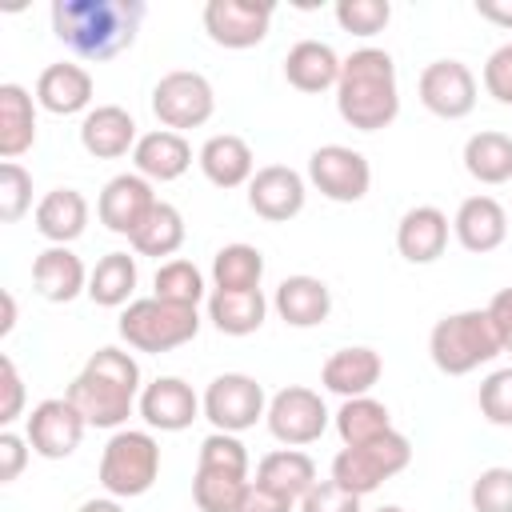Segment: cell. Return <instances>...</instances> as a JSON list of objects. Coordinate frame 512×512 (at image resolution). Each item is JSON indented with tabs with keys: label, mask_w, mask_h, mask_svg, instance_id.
<instances>
[{
	"label": "cell",
	"mask_w": 512,
	"mask_h": 512,
	"mask_svg": "<svg viewBox=\"0 0 512 512\" xmlns=\"http://www.w3.org/2000/svg\"><path fill=\"white\" fill-rule=\"evenodd\" d=\"M144 12V0H56L52 32L72 56L100 64L136 44Z\"/></svg>",
	"instance_id": "6da1fadb"
},
{
	"label": "cell",
	"mask_w": 512,
	"mask_h": 512,
	"mask_svg": "<svg viewBox=\"0 0 512 512\" xmlns=\"http://www.w3.org/2000/svg\"><path fill=\"white\" fill-rule=\"evenodd\" d=\"M140 364L132 352L104 344L96 348L84 368L76 372V380L68 384V400L80 408V416L88 420V428H112L120 432L132 416V408L140 404Z\"/></svg>",
	"instance_id": "7a4b0ae2"
},
{
	"label": "cell",
	"mask_w": 512,
	"mask_h": 512,
	"mask_svg": "<svg viewBox=\"0 0 512 512\" xmlns=\"http://www.w3.org/2000/svg\"><path fill=\"white\" fill-rule=\"evenodd\" d=\"M336 112L356 132H380L400 116L396 60L384 48H356L340 64Z\"/></svg>",
	"instance_id": "3957f363"
},
{
	"label": "cell",
	"mask_w": 512,
	"mask_h": 512,
	"mask_svg": "<svg viewBox=\"0 0 512 512\" xmlns=\"http://www.w3.org/2000/svg\"><path fill=\"white\" fill-rule=\"evenodd\" d=\"M504 348L496 340V328L488 320V308H464L448 312L428 332V356L444 376H468L480 364L496 360Z\"/></svg>",
	"instance_id": "277c9868"
},
{
	"label": "cell",
	"mask_w": 512,
	"mask_h": 512,
	"mask_svg": "<svg viewBox=\"0 0 512 512\" xmlns=\"http://www.w3.org/2000/svg\"><path fill=\"white\" fill-rule=\"evenodd\" d=\"M120 340L136 352H172L188 340H196L200 332V312L196 308H180V304H168L160 296H140L132 300L124 312H120V324H116Z\"/></svg>",
	"instance_id": "5b68a950"
},
{
	"label": "cell",
	"mask_w": 512,
	"mask_h": 512,
	"mask_svg": "<svg viewBox=\"0 0 512 512\" xmlns=\"http://www.w3.org/2000/svg\"><path fill=\"white\" fill-rule=\"evenodd\" d=\"M160 476V444L144 428H120L100 452V488L116 500L144 496Z\"/></svg>",
	"instance_id": "8992f818"
},
{
	"label": "cell",
	"mask_w": 512,
	"mask_h": 512,
	"mask_svg": "<svg viewBox=\"0 0 512 512\" xmlns=\"http://www.w3.org/2000/svg\"><path fill=\"white\" fill-rule=\"evenodd\" d=\"M412 464V440L404 432H384L368 444H356V448H340L336 460H332V480L356 496H368L376 492L384 480H392L396 472H404Z\"/></svg>",
	"instance_id": "52a82bcc"
},
{
	"label": "cell",
	"mask_w": 512,
	"mask_h": 512,
	"mask_svg": "<svg viewBox=\"0 0 512 512\" xmlns=\"http://www.w3.org/2000/svg\"><path fill=\"white\" fill-rule=\"evenodd\" d=\"M152 112L156 120L168 128V132H180L184 128H200L212 120L216 112V92L208 84L204 72H192V68H176V72H164L152 88Z\"/></svg>",
	"instance_id": "ba28073f"
},
{
	"label": "cell",
	"mask_w": 512,
	"mask_h": 512,
	"mask_svg": "<svg viewBox=\"0 0 512 512\" xmlns=\"http://www.w3.org/2000/svg\"><path fill=\"white\" fill-rule=\"evenodd\" d=\"M200 404H204V420L216 432H232V436L256 428V420H264V412H268L264 384L256 376H244V372H220L204 388Z\"/></svg>",
	"instance_id": "9c48e42d"
},
{
	"label": "cell",
	"mask_w": 512,
	"mask_h": 512,
	"mask_svg": "<svg viewBox=\"0 0 512 512\" xmlns=\"http://www.w3.org/2000/svg\"><path fill=\"white\" fill-rule=\"evenodd\" d=\"M308 184L332 204H356L372 188V164L348 144H320L308 156Z\"/></svg>",
	"instance_id": "30bf717a"
},
{
	"label": "cell",
	"mask_w": 512,
	"mask_h": 512,
	"mask_svg": "<svg viewBox=\"0 0 512 512\" xmlns=\"http://www.w3.org/2000/svg\"><path fill=\"white\" fill-rule=\"evenodd\" d=\"M328 420H332V412L324 408L320 392H312V388H304V384L280 388V392L268 400V412H264L268 432H272L284 448H304V444L320 440L324 428H328Z\"/></svg>",
	"instance_id": "8fae6325"
},
{
	"label": "cell",
	"mask_w": 512,
	"mask_h": 512,
	"mask_svg": "<svg viewBox=\"0 0 512 512\" xmlns=\"http://www.w3.org/2000/svg\"><path fill=\"white\" fill-rule=\"evenodd\" d=\"M84 428H88V420L80 416V408H76L68 396H48V400H40V404L28 412V420H24V436H28L32 452L44 456V460H64V456H72V452L80 448V440H84Z\"/></svg>",
	"instance_id": "7c38bea8"
},
{
	"label": "cell",
	"mask_w": 512,
	"mask_h": 512,
	"mask_svg": "<svg viewBox=\"0 0 512 512\" xmlns=\"http://www.w3.org/2000/svg\"><path fill=\"white\" fill-rule=\"evenodd\" d=\"M272 12L276 8L268 0H208L204 4V32L212 44L244 52L268 36Z\"/></svg>",
	"instance_id": "4fadbf2b"
},
{
	"label": "cell",
	"mask_w": 512,
	"mask_h": 512,
	"mask_svg": "<svg viewBox=\"0 0 512 512\" xmlns=\"http://www.w3.org/2000/svg\"><path fill=\"white\" fill-rule=\"evenodd\" d=\"M416 92H420V104L440 116V120H464L472 108H476V76L464 60H432L424 64L420 80H416Z\"/></svg>",
	"instance_id": "5bb4252c"
},
{
	"label": "cell",
	"mask_w": 512,
	"mask_h": 512,
	"mask_svg": "<svg viewBox=\"0 0 512 512\" xmlns=\"http://www.w3.org/2000/svg\"><path fill=\"white\" fill-rule=\"evenodd\" d=\"M304 200H308V184L288 164H264L248 180V208L268 224H288L292 216L304 212Z\"/></svg>",
	"instance_id": "9a60e30c"
},
{
	"label": "cell",
	"mask_w": 512,
	"mask_h": 512,
	"mask_svg": "<svg viewBox=\"0 0 512 512\" xmlns=\"http://www.w3.org/2000/svg\"><path fill=\"white\" fill-rule=\"evenodd\" d=\"M136 412L144 416V424L152 432H184V428H192V420L204 416V404H200V396L192 392L188 380L156 376L152 384H144Z\"/></svg>",
	"instance_id": "2e32d148"
},
{
	"label": "cell",
	"mask_w": 512,
	"mask_h": 512,
	"mask_svg": "<svg viewBox=\"0 0 512 512\" xmlns=\"http://www.w3.org/2000/svg\"><path fill=\"white\" fill-rule=\"evenodd\" d=\"M156 208V192H152V180H144L140 172H120L104 184L100 200H96V216L108 232L116 236H128L148 220V212Z\"/></svg>",
	"instance_id": "e0dca14e"
},
{
	"label": "cell",
	"mask_w": 512,
	"mask_h": 512,
	"mask_svg": "<svg viewBox=\"0 0 512 512\" xmlns=\"http://www.w3.org/2000/svg\"><path fill=\"white\" fill-rule=\"evenodd\" d=\"M92 96H96V80L84 64L72 60H56L36 76V104L52 116H76V112H92Z\"/></svg>",
	"instance_id": "ac0fdd59"
},
{
	"label": "cell",
	"mask_w": 512,
	"mask_h": 512,
	"mask_svg": "<svg viewBox=\"0 0 512 512\" xmlns=\"http://www.w3.org/2000/svg\"><path fill=\"white\" fill-rule=\"evenodd\" d=\"M452 236L472 256L496 252L508 240V212H504V204L496 196H480V192L460 200V208L452 216Z\"/></svg>",
	"instance_id": "d6986e66"
},
{
	"label": "cell",
	"mask_w": 512,
	"mask_h": 512,
	"mask_svg": "<svg viewBox=\"0 0 512 512\" xmlns=\"http://www.w3.org/2000/svg\"><path fill=\"white\" fill-rule=\"evenodd\" d=\"M88 268L84 260L68 248V244H48L36 260H32V288L36 296H44L48 304H68L80 292H88Z\"/></svg>",
	"instance_id": "ffe728a7"
},
{
	"label": "cell",
	"mask_w": 512,
	"mask_h": 512,
	"mask_svg": "<svg viewBox=\"0 0 512 512\" xmlns=\"http://www.w3.org/2000/svg\"><path fill=\"white\" fill-rule=\"evenodd\" d=\"M448 232H452V224L436 204H416L396 224V252L408 264H432L444 256Z\"/></svg>",
	"instance_id": "44dd1931"
},
{
	"label": "cell",
	"mask_w": 512,
	"mask_h": 512,
	"mask_svg": "<svg viewBox=\"0 0 512 512\" xmlns=\"http://www.w3.org/2000/svg\"><path fill=\"white\" fill-rule=\"evenodd\" d=\"M136 120L128 108L120 104H96L84 120H80V144L88 156L96 160H120L136 148Z\"/></svg>",
	"instance_id": "7402d4cb"
},
{
	"label": "cell",
	"mask_w": 512,
	"mask_h": 512,
	"mask_svg": "<svg viewBox=\"0 0 512 512\" xmlns=\"http://www.w3.org/2000/svg\"><path fill=\"white\" fill-rule=\"evenodd\" d=\"M196 164L204 172L208 184L216 188H240L256 176V156H252V144L236 132H216L200 144L196 152Z\"/></svg>",
	"instance_id": "603a6c76"
},
{
	"label": "cell",
	"mask_w": 512,
	"mask_h": 512,
	"mask_svg": "<svg viewBox=\"0 0 512 512\" xmlns=\"http://www.w3.org/2000/svg\"><path fill=\"white\" fill-rule=\"evenodd\" d=\"M380 372H384L380 352L368 348V344H352V348H336V352L324 360L320 384H324L328 392L352 400V396H368V392L376 388Z\"/></svg>",
	"instance_id": "cb8c5ba5"
},
{
	"label": "cell",
	"mask_w": 512,
	"mask_h": 512,
	"mask_svg": "<svg viewBox=\"0 0 512 512\" xmlns=\"http://www.w3.org/2000/svg\"><path fill=\"white\" fill-rule=\"evenodd\" d=\"M132 164L144 180L152 184H172L180 180L188 168H192V144L180 136V132H168V128H156V132H144L132 148Z\"/></svg>",
	"instance_id": "d4e9b609"
},
{
	"label": "cell",
	"mask_w": 512,
	"mask_h": 512,
	"mask_svg": "<svg viewBox=\"0 0 512 512\" xmlns=\"http://www.w3.org/2000/svg\"><path fill=\"white\" fill-rule=\"evenodd\" d=\"M272 308L288 328H316L332 312V292H328V284L320 276H304V272L300 276H284L276 284Z\"/></svg>",
	"instance_id": "484cf974"
},
{
	"label": "cell",
	"mask_w": 512,
	"mask_h": 512,
	"mask_svg": "<svg viewBox=\"0 0 512 512\" xmlns=\"http://www.w3.org/2000/svg\"><path fill=\"white\" fill-rule=\"evenodd\" d=\"M32 220H36V232L48 244H72L88 228V200L76 188H52V192L40 196Z\"/></svg>",
	"instance_id": "4316f807"
},
{
	"label": "cell",
	"mask_w": 512,
	"mask_h": 512,
	"mask_svg": "<svg viewBox=\"0 0 512 512\" xmlns=\"http://www.w3.org/2000/svg\"><path fill=\"white\" fill-rule=\"evenodd\" d=\"M340 64L344 60L336 56L332 44H324V40H300L284 56V80L296 92H328L340 80Z\"/></svg>",
	"instance_id": "83f0119b"
},
{
	"label": "cell",
	"mask_w": 512,
	"mask_h": 512,
	"mask_svg": "<svg viewBox=\"0 0 512 512\" xmlns=\"http://www.w3.org/2000/svg\"><path fill=\"white\" fill-rule=\"evenodd\" d=\"M36 144V100L24 84H0V156L16 160Z\"/></svg>",
	"instance_id": "f1b7e54d"
},
{
	"label": "cell",
	"mask_w": 512,
	"mask_h": 512,
	"mask_svg": "<svg viewBox=\"0 0 512 512\" xmlns=\"http://www.w3.org/2000/svg\"><path fill=\"white\" fill-rule=\"evenodd\" d=\"M256 484H264V488H272V492H280V496L300 504L312 492V484H316V464L300 448H276V452L260 456Z\"/></svg>",
	"instance_id": "f546056e"
},
{
	"label": "cell",
	"mask_w": 512,
	"mask_h": 512,
	"mask_svg": "<svg viewBox=\"0 0 512 512\" xmlns=\"http://www.w3.org/2000/svg\"><path fill=\"white\" fill-rule=\"evenodd\" d=\"M264 316H268V300H264L260 288H252V292H220V288H212L208 292V320L224 336H252V332H260Z\"/></svg>",
	"instance_id": "4dcf8cb0"
},
{
	"label": "cell",
	"mask_w": 512,
	"mask_h": 512,
	"mask_svg": "<svg viewBox=\"0 0 512 512\" xmlns=\"http://www.w3.org/2000/svg\"><path fill=\"white\" fill-rule=\"evenodd\" d=\"M464 172L476 184H508L512 180V136L484 128L464 140Z\"/></svg>",
	"instance_id": "1f68e13d"
},
{
	"label": "cell",
	"mask_w": 512,
	"mask_h": 512,
	"mask_svg": "<svg viewBox=\"0 0 512 512\" xmlns=\"http://www.w3.org/2000/svg\"><path fill=\"white\" fill-rule=\"evenodd\" d=\"M136 280H140L136 256H128V252H108V256L96 260L84 296H88L92 304H100V308H128V304H132V292H136Z\"/></svg>",
	"instance_id": "d6a6232c"
},
{
	"label": "cell",
	"mask_w": 512,
	"mask_h": 512,
	"mask_svg": "<svg viewBox=\"0 0 512 512\" xmlns=\"http://www.w3.org/2000/svg\"><path fill=\"white\" fill-rule=\"evenodd\" d=\"M184 236H188V228H184V216H180V208L176 204H168V200H156V208L148 212V220L132 232V252L136 256H176L180 252V244H184Z\"/></svg>",
	"instance_id": "836d02e7"
},
{
	"label": "cell",
	"mask_w": 512,
	"mask_h": 512,
	"mask_svg": "<svg viewBox=\"0 0 512 512\" xmlns=\"http://www.w3.org/2000/svg\"><path fill=\"white\" fill-rule=\"evenodd\" d=\"M344 448H356V444H368L384 432H392V416H388V404H380L376 396H352L336 408L332 416Z\"/></svg>",
	"instance_id": "e575fe53"
},
{
	"label": "cell",
	"mask_w": 512,
	"mask_h": 512,
	"mask_svg": "<svg viewBox=\"0 0 512 512\" xmlns=\"http://www.w3.org/2000/svg\"><path fill=\"white\" fill-rule=\"evenodd\" d=\"M264 280V252L252 244H224L212 256V288L220 292H252Z\"/></svg>",
	"instance_id": "d590c367"
},
{
	"label": "cell",
	"mask_w": 512,
	"mask_h": 512,
	"mask_svg": "<svg viewBox=\"0 0 512 512\" xmlns=\"http://www.w3.org/2000/svg\"><path fill=\"white\" fill-rule=\"evenodd\" d=\"M248 476L220 472V468H196L192 476V500L200 512H240V500L248 492Z\"/></svg>",
	"instance_id": "8d00e7d4"
},
{
	"label": "cell",
	"mask_w": 512,
	"mask_h": 512,
	"mask_svg": "<svg viewBox=\"0 0 512 512\" xmlns=\"http://www.w3.org/2000/svg\"><path fill=\"white\" fill-rule=\"evenodd\" d=\"M152 284H156L152 296H160V300H168V304H180V308H196V304L208 296V288H204V272H200L192 260H184V256L164 260V264L156 268Z\"/></svg>",
	"instance_id": "74e56055"
},
{
	"label": "cell",
	"mask_w": 512,
	"mask_h": 512,
	"mask_svg": "<svg viewBox=\"0 0 512 512\" xmlns=\"http://www.w3.org/2000/svg\"><path fill=\"white\" fill-rule=\"evenodd\" d=\"M332 16H336V24H340L344 32H352V36H376V32L388 28L392 4H388V0H336Z\"/></svg>",
	"instance_id": "f35d334b"
},
{
	"label": "cell",
	"mask_w": 512,
	"mask_h": 512,
	"mask_svg": "<svg viewBox=\"0 0 512 512\" xmlns=\"http://www.w3.org/2000/svg\"><path fill=\"white\" fill-rule=\"evenodd\" d=\"M32 208V172L20 160L0 164V220L16 224Z\"/></svg>",
	"instance_id": "ab89813d"
},
{
	"label": "cell",
	"mask_w": 512,
	"mask_h": 512,
	"mask_svg": "<svg viewBox=\"0 0 512 512\" xmlns=\"http://www.w3.org/2000/svg\"><path fill=\"white\" fill-rule=\"evenodd\" d=\"M472 512H512V468H484L468 488Z\"/></svg>",
	"instance_id": "60d3db41"
},
{
	"label": "cell",
	"mask_w": 512,
	"mask_h": 512,
	"mask_svg": "<svg viewBox=\"0 0 512 512\" xmlns=\"http://www.w3.org/2000/svg\"><path fill=\"white\" fill-rule=\"evenodd\" d=\"M196 468H220V472L248 476V448H244L240 436H232V432H212V436L200 440Z\"/></svg>",
	"instance_id": "b9f144b4"
},
{
	"label": "cell",
	"mask_w": 512,
	"mask_h": 512,
	"mask_svg": "<svg viewBox=\"0 0 512 512\" xmlns=\"http://www.w3.org/2000/svg\"><path fill=\"white\" fill-rule=\"evenodd\" d=\"M480 416L496 428H512V368H496L480 380Z\"/></svg>",
	"instance_id": "7bdbcfd3"
},
{
	"label": "cell",
	"mask_w": 512,
	"mask_h": 512,
	"mask_svg": "<svg viewBox=\"0 0 512 512\" xmlns=\"http://www.w3.org/2000/svg\"><path fill=\"white\" fill-rule=\"evenodd\" d=\"M300 512H360V496L340 488L332 476L328 480H316L312 492L300 500Z\"/></svg>",
	"instance_id": "ee69618b"
},
{
	"label": "cell",
	"mask_w": 512,
	"mask_h": 512,
	"mask_svg": "<svg viewBox=\"0 0 512 512\" xmlns=\"http://www.w3.org/2000/svg\"><path fill=\"white\" fill-rule=\"evenodd\" d=\"M480 80H484V92H488L496 104H508V108H512V40L500 44V48L488 56Z\"/></svg>",
	"instance_id": "f6af8a7d"
},
{
	"label": "cell",
	"mask_w": 512,
	"mask_h": 512,
	"mask_svg": "<svg viewBox=\"0 0 512 512\" xmlns=\"http://www.w3.org/2000/svg\"><path fill=\"white\" fill-rule=\"evenodd\" d=\"M0 388H4V400H0V424L8 428L20 412H24V380H20V368L12 356H0Z\"/></svg>",
	"instance_id": "bcb514c9"
},
{
	"label": "cell",
	"mask_w": 512,
	"mask_h": 512,
	"mask_svg": "<svg viewBox=\"0 0 512 512\" xmlns=\"http://www.w3.org/2000/svg\"><path fill=\"white\" fill-rule=\"evenodd\" d=\"M28 452H32L28 436H20V432H12V428L0 432V484L20 480V472H24V464H28Z\"/></svg>",
	"instance_id": "7dc6e473"
},
{
	"label": "cell",
	"mask_w": 512,
	"mask_h": 512,
	"mask_svg": "<svg viewBox=\"0 0 512 512\" xmlns=\"http://www.w3.org/2000/svg\"><path fill=\"white\" fill-rule=\"evenodd\" d=\"M292 508H296V500H288V496H280V492H272L256 480L248 484V492L240 500V512H292Z\"/></svg>",
	"instance_id": "c3c4849f"
},
{
	"label": "cell",
	"mask_w": 512,
	"mask_h": 512,
	"mask_svg": "<svg viewBox=\"0 0 512 512\" xmlns=\"http://www.w3.org/2000/svg\"><path fill=\"white\" fill-rule=\"evenodd\" d=\"M488 320L496 328V340L504 352H512V288H500L492 300H488Z\"/></svg>",
	"instance_id": "681fc988"
},
{
	"label": "cell",
	"mask_w": 512,
	"mask_h": 512,
	"mask_svg": "<svg viewBox=\"0 0 512 512\" xmlns=\"http://www.w3.org/2000/svg\"><path fill=\"white\" fill-rule=\"evenodd\" d=\"M476 16L496 28H512V0H476Z\"/></svg>",
	"instance_id": "f907efd6"
},
{
	"label": "cell",
	"mask_w": 512,
	"mask_h": 512,
	"mask_svg": "<svg viewBox=\"0 0 512 512\" xmlns=\"http://www.w3.org/2000/svg\"><path fill=\"white\" fill-rule=\"evenodd\" d=\"M76 512H124V508H120L116 496H92V500H84Z\"/></svg>",
	"instance_id": "816d5d0a"
},
{
	"label": "cell",
	"mask_w": 512,
	"mask_h": 512,
	"mask_svg": "<svg viewBox=\"0 0 512 512\" xmlns=\"http://www.w3.org/2000/svg\"><path fill=\"white\" fill-rule=\"evenodd\" d=\"M0 300H4V320H0V336H8V332L16 328V300H12V292H4Z\"/></svg>",
	"instance_id": "f5cc1de1"
},
{
	"label": "cell",
	"mask_w": 512,
	"mask_h": 512,
	"mask_svg": "<svg viewBox=\"0 0 512 512\" xmlns=\"http://www.w3.org/2000/svg\"><path fill=\"white\" fill-rule=\"evenodd\" d=\"M376 512H404L400 504H384V508H376Z\"/></svg>",
	"instance_id": "db71d44e"
}]
</instances>
